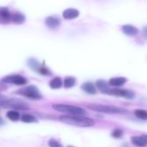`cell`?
Instances as JSON below:
<instances>
[{
    "mask_svg": "<svg viewBox=\"0 0 147 147\" xmlns=\"http://www.w3.org/2000/svg\"><path fill=\"white\" fill-rule=\"evenodd\" d=\"M17 93L21 95V96H25L28 98L33 99V100H39V99H41L42 98L40 91H39V89L35 86H27L24 88L19 90L17 92Z\"/></svg>",
    "mask_w": 147,
    "mask_h": 147,
    "instance_id": "5b68a950",
    "label": "cell"
},
{
    "mask_svg": "<svg viewBox=\"0 0 147 147\" xmlns=\"http://www.w3.org/2000/svg\"><path fill=\"white\" fill-rule=\"evenodd\" d=\"M53 108L54 110L62 113H68L72 116H83L87 113V111L84 109L73 105L54 104Z\"/></svg>",
    "mask_w": 147,
    "mask_h": 147,
    "instance_id": "3957f363",
    "label": "cell"
},
{
    "mask_svg": "<svg viewBox=\"0 0 147 147\" xmlns=\"http://www.w3.org/2000/svg\"><path fill=\"white\" fill-rule=\"evenodd\" d=\"M123 132L121 129H114V130L112 131L111 133V136H113V138L115 139H120L123 136Z\"/></svg>",
    "mask_w": 147,
    "mask_h": 147,
    "instance_id": "603a6c76",
    "label": "cell"
},
{
    "mask_svg": "<svg viewBox=\"0 0 147 147\" xmlns=\"http://www.w3.org/2000/svg\"><path fill=\"white\" fill-rule=\"evenodd\" d=\"M11 20L16 24H22L25 21V17L20 12H14L11 14Z\"/></svg>",
    "mask_w": 147,
    "mask_h": 147,
    "instance_id": "5bb4252c",
    "label": "cell"
},
{
    "mask_svg": "<svg viewBox=\"0 0 147 147\" xmlns=\"http://www.w3.org/2000/svg\"><path fill=\"white\" fill-rule=\"evenodd\" d=\"M21 120L24 123H36V122H37V118L30 114L23 115L21 118Z\"/></svg>",
    "mask_w": 147,
    "mask_h": 147,
    "instance_id": "ffe728a7",
    "label": "cell"
},
{
    "mask_svg": "<svg viewBox=\"0 0 147 147\" xmlns=\"http://www.w3.org/2000/svg\"><path fill=\"white\" fill-rule=\"evenodd\" d=\"M11 14H10L9 11L6 7H1L0 9V17L1 19L5 20H11Z\"/></svg>",
    "mask_w": 147,
    "mask_h": 147,
    "instance_id": "e0dca14e",
    "label": "cell"
},
{
    "mask_svg": "<svg viewBox=\"0 0 147 147\" xmlns=\"http://www.w3.org/2000/svg\"><path fill=\"white\" fill-rule=\"evenodd\" d=\"M1 81L5 83L14 84L16 86H24L27 83V79L20 75H10L2 78Z\"/></svg>",
    "mask_w": 147,
    "mask_h": 147,
    "instance_id": "52a82bcc",
    "label": "cell"
},
{
    "mask_svg": "<svg viewBox=\"0 0 147 147\" xmlns=\"http://www.w3.org/2000/svg\"><path fill=\"white\" fill-rule=\"evenodd\" d=\"M76 84V78L73 77H67L65 78L63 86L65 88H70L73 87Z\"/></svg>",
    "mask_w": 147,
    "mask_h": 147,
    "instance_id": "d6986e66",
    "label": "cell"
},
{
    "mask_svg": "<svg viewBox=\"0 0 147 147\" xmlns=\"http://www.w3.org/2000/svg\"><path fill=\"white\" fill-rule=\"evenodd\" d=\"M49 86L52 89H58L63 86V81L60 77H55L49 83Z\"/></svg>",
    "mask_w": 147,
    "mask_h": 147,
    "instance_id": "9a60e30c",
    "label": "cell"
},
{
    "mask_svg": "<svg viewBox=\"0 0 147 147\" xmlns=\"http://www.w3.org/2000/svg\"><path fill=\"white\" fill-rule=\"evenodd\" d=\"M27 65H28L29 67L33 70H36L37 71L38 68L40 67V64L37 62V60L34 58H30L27 61Z\"/></svg>",
    "mask_w": 147,
    "mask_h": 147,
    "instance_id": "7402d4cb",
    "label": "cell"
},
{
    "mask_svg": "<svg viewBox=\"0 0 147 147\" xmlns=\"http://www.w3.org/2000/svg\"><path fill=\"white\" fill-rule=\"evenodd\" d=\"M81 88L83 89V90H84L86 93H88V94H96L97 93V90H96V87L94 86V85L93 84L90 82H87V83H85L82 85Z\"/></svg>",
    "mask_w": 147,
    "mask_h": 147,
    "instance_id": "4fadbf2b",
    "label": "cell"
},
{
    "mask_svg": "<svg viewBox=\"0 0 147 147\" xmlns=\"http://www.w3.org/2000/svg\"><path fill=\"white\" fill-rule=\"evenodd\" d=\"M131 142L134 145L139 147H144L147 145V141L144 136H133L131 137Z\"/></svg>",
    "mask_w": 147,
    "mask_h": 147,
    "instance_id": "8fae6325",
    "label": "cell"
},
{
    "mask_svg": "<svg viewBox=\"0 0 147 147\" xmlns=\"http://www.w3.org/2000/svg\"><path fill=\"white\" fill-rule=\"evenodd\" d=\"M48 145L50 147H63L62 146V144H60L58 142H57V141L53 139L49 140Z\"/></svg>",
    "mask_w": 147,
    "mask_h": 147,
    "instance_id": "d4e9b609",
    "label": "cell"
},
{
    "mask_svg": "<svg viewBox=\"0 0 147 147\" xmlns=\"http://www.w3.org/2000/svg\"><path fill=\"white\" fill-rule=\"evenodd\" d=\"M0 106L3 109H11L14 110H27L30 106L24 100L18 98H9L0 100Z\"/></svg>",
    "mask_w": 147,
    "mask_h": 147,
    "instance_id": "277c9868",
    "label": "cell"
},
{
    "mask_svg": "<svg viewBox=\"0 0 147 147\" xmlns=\"http://www.w3.org/2000/svg\"><path fill=\"white\" fill-rule=\"evenodd\" d=\"M68 147H73V146H68Z\"/></svg>",
    "mask_w": 147,
    "mask_h": 147,
    "instance_id": "83f0119b",
    "label": "cell"
},
{
    "mask_svg": "<svg viewBox=\"0 0 147 147\" xmlns=\"http://www.w3.org/2000/svg\"><path fill=\"white\" fill-rule=\"evenodd\" d=\"M143 136H144V138L146 139V141H147V135H143Z\"/></svg>",
    "mask_w": 147,
    "mask_h": 147,
    "instance_id": "4316f807",
    "label": "cell"
},
{
    "mask_svg": "<svg viewBox=\"0 0 147 147\" xmlns=\"http://www.w3.org/2000/svg\"><path fill=\"white\" fill-rule=\"evenodd\" d=\"M106 94L112 95V96H119V97H123L127 99H134L136 96L134 92L129 90H124V89H110L108 90Z\"/></svg>",
    "mask_w": 147,
    "mask_h": 147,
    "instance_id": "8992f818",
    "label": "cell"
},
{
    "mask_svg": "<svg viewBox=\"0 0 147 147\" xmlns=\"http://www.w3.org/2000/svg\"><path fill=\"white\" fill-rule=\"evenodd\" d=\"M127 82V79L126 78L123 77H116V78H112L109 80V85L111 86H116V87H119V86H121L124 85L125 83Z\"/></svg>",
    "mask_w": 147,
    "mask_h": 147,
    "instance_id": "7c38bea8",
    "label": "cell"
},
{
    "mask_svg": "<svg viewBox=\"0 0 147 147\" xmlns=\"http://www.w3.org/2000/svg\"><path fill=\"white\" fill-rule=\"evenodd\" d=\"M96 86H97L98 88L103 93H106V92L108 91V90L109 89V85L106 83L105 80H98L96 81Z\"/></svg>",
    "mask_w": 147,
    "mask_h": 147,
    "instance_id": "2e32d148",
    "label": "cell"
},
{
    "mask_svg": "<svg viewBox=\"0 0 147 147\" xmlns=\"http://www.w3.org/2000/svg\"><path fill=\"white\" fill-rule=\"evenodd\" d=\"M37 72H38L40 74L43 75V76H50V71L47 69V67H42V66L40 65V67L37 70Z\"/></svg>",
    "mask_w": 147,
    "mask_h": 147,
    "instance_id": "cb8c5ba5",
    "label": "cell"
},
{
    "mask_svg": "<svg viewBox=\"0 0 147 147\" xmlns=\"http://www.w3.org/2000/svg\"><path fill=\"white\" fill-rule=\"evenodd\" d=\"M45 24L47 27H49L50 28H56V27H58L60 24V20L58 18L55 17H47L45 20Z\"/></svg>",
    "mask_w": 147,
    "mask_h": 147,
    "instance_id": "30bf717a",
    "label": "cell"
},
{
    "mask_svg": "<svg viewBox=\"0 0 147 147\" xmlns=\"http://www.w3.org/2000/svg\"><path fill=\"white\" fill-rule=\"evenodd\" d=\"M122 31L125 34L129 36H134L139 32V30L131 24H125L122 26Z\"/></svg>",
    "mask_w": 147,
    "mask_h": 147,
    "instance_id": "9c48e42d",
    "label": "cell"
},
{
    "mask_svg": "<svg viewBox=\"0 0 147 147\" xmlns=\"http://www.w3.org/2000/svg\"><path fill=\"white\" fill-rule=\"evenodd\" d=\"M7 117L12 121H17L20 119V113L16 111H9L7 113Z\"/></svg>",
    "mask_w": 147,
    "mask_h": 147,
    "instance_id": "44dd1931",
    "label": "cell"
},
{
    "mask_svg": "<svg viewBox=\"0 0 147 147\" xmlns=\"http://www.w3.org/2000/svg\"><path fill=\"white\" fill-rule=\"evenodd\" d=\"M63 18L65 20H73L79 16V11L76 9H67L63 12Z\"/></svg>",
    "mask_w": 147,
    "mask_h": 147,
    "instance_id": "ba28073f",
    "label": "cell"
},
{
    "mask_svg": "<svg viewBox=\"0 0 147 147\" xmlns=\"http://www.w3.org/2000/svg\"><path fill=\"white\" fill-rule=\"evenodd\" d=\"M89 109L98 113H107V114H126L128 113V111L123 108L117 107L114 106H109V105H100V104H92L88 105Z\"/></svg>",
    "mask_w": 147,
    "mask_h": 147,
    "instance_id": "7a4b0ae2",
    "label": "cell"
},
{
    "mask_svg": "<svg viewBox=\"0 0 147 147\" xmlns=\"http://www.w3.org/2000/svg\"><path fill=\"white\" fill-rule=\"evenodd\" d=\"M143 34L145 38L147 40V26H145L143 28Z\"/></svg>",
    "mask_w": 147,
    "mask_h": 147,
    "instance_id": "484cf974",
    "label": "cell"
},
{
    "mask_svg": "<svg viewBox=\"0 0 147 147\" xmlns=\"http://www.w3.org/2000/svg\"><path fill=\"white\" fill-rule=\"evenodd\" d=\"M134 114L138 119L141 120H147V111L143 109H136L134 111Z\"/></svg>",
    "mask_w": 147,
    "mask_h": 147,
    "instance_id": "ac0fdd59",
    "label": "cell"
},
{
    "mask_svg": "<svg viewBox=\"0 0 147 147\" xmlns=\"http://www.w3.org/2000/svg\"><path fill=\"white\" fill-rule=\"evenodd\" d=\"M60 121L66 124L78 127H91L95 125L93 119L82 116H62Z\"/></svg>",
    "mask_w": 147,
    "mask_h": 147,
    "instance_id": "6da1fadb",
    "label": "cell"
}]
</instances>
